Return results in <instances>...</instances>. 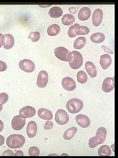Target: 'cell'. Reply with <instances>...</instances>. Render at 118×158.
Wrapping results in <instances>:
<instances>
[{
    "mask_svg": "<svg viewBox=\"0 0 118 158\" xmlns=\"http://www.w3.org/2000/svg\"><path fill=\"white\" fill-rule=\"evenodd\" d=\"M101 47L104 49V50L108 53L113 54V52L109 48L107 47L104 45H102L101 46Z\"/></svg>",
    "mask_w": 118,
    "mask_h": 158,
    "instance_id": "38",
    "label": "cell"
},
{
    "mask_svg": "<svg viewBox=\"0 0 118 158\" xmlns=\"http://www.w3.org/2000/svg\"><path fill=\"white\" fill-rule=\"evenodd\" d=\"M112 60L111 56L108 54H104L100 56V63L102 69L105 70L111 65Z\"/></svg>",
    "mask_w": 118,
    "mask_h": 158,
    "instance_id": "20",
    "label": "cell"
},
{
    "mask_svg": "<svg viewBox=\"0 0 118 158\" xmlns=\"http://www.w3.org/2000/svg\"><path fill=\"white\" fill-rule=\"evenodd\" d=\"M2 35L3 34H2L0 33V48H1L3 45L1 40V38Z\"/></svg>",
    "mask_w": 118,
    "mask_h": 158,
    "instance_id": "43",
    "label": "cell"
},
{
    "mask_svg": "<svg viewBox=\"0 0 118 158\" xmlns=\"http://www.w3.org/2000/svg\"><path fill=\"white\" fill-rule=\"evenodd\" d=\"M61 22L64 25L69 26L73 24L75 20V17L71 14L68 13L64 15L62 17Z\"/></svg>",
    "mask_w": 118,
    "mask_h": 158,
    "instance_id": "22",
    "label": "cell"
},
{
    "mask_svg": "<svg viewBox=\"0 0 118 158\" xmlns=\"http://www.w3.org/2000/svg\"><path fill=\"white\" fill-rule=\"evenodd\" d=\"M37 125L34 121H31L28 123L26 128V132L29 138H33L37 134Z\"/></svg>",
    "mask_w": 118,
    "mask_h": 158,
    "instance_id": "16",
    "label": "cell"
},
{
    "mask_svg": "<svg viewBox=\"0 0 118 158\" xmlns=\"http://www.w3.org/2000/svg\"><path fill=\"white\" fill-rule=\"evenodd\" d=\"M58 156V155H57L56 154H50L48 155V156Z\"/></svg>",
    "mask_w": 118,
    "mask_h": 158,
    "instance_id": "46",
    "label": "cell"
},
{
    "mask_svg": "<svg viewBox=\"0 0 118 158\" xmlns=\"http://www.w3.org/2000/svg\"><path fill=\"white\" fill-rule=\"evenodd\" d=\"M74 33L77 35H86L90 32L89 28L85 25H79L76 27L74 29Z\"/></svg>",
    "mask_w": 118,
    "mask_h": 158,
    "instance_id": "28",
    "label": "cell"
},
{
    "mask_svg": "<svg viewBox=\"0 0 118 158\" xmlns=\"http://www.w3.org/2000/svg\"><path fill=\"white\" fill-rule=\"evenodd\" d=\"M68 113L63 109L58 110L55 114V119L59 125H63L67 123L69 120Z\"/></svg>",
    "mask_w": 118,
    "mask_h": 158,
    "instance_id": "4",
    "label": "cell"
},
{
    "mask_svg": "<svg viewBox=\"0 0 118 158\" xmlns=\"http://www.w3.org/2000/svg\"><path fill=\"white\" fill-rule=\"evenodd\" d=\"M79 25H80V24L79 23H76L71 25L69 27L68 31V35L70 37L73 38L77 35L75 33L74 30L76 27Z\"/></svg>",
    "mask_w": 118,
    "mask_h": 158,
    "instance_id": "32",
    "label": "cell"
},
{
    "mask_svg": "<svg viewBox=\"0 0 118 158\" xmlns=\"http://www.w3.org/2000/svg\"><path fill=\"white\" fill-rule=\"evenodd\" d=\"M86 70L89 75L92 78L95 77L97 74V71L95 64L91 61L86 62L85 64Z\"/></svg>",
    "mask_w": 118,
    "mask_h": 158,
    "instance_id": "19",
    "label": "cell"
},
{
    "mask_svg": "<svg viewBox=\"0 0 118 158\" xmlns=\"http://www.w3.org/2000/svg\"><path fill=\"white\" fill-rule=\"evenodd\" d=\"M114 88V77H107L104 80L102 85V90L106 93L111 92Z\"/></svg>",
    "mask_w": 118,
    "mask_h": 158,
    "instance_id": "12",
    "label": "cell"
},
{
    "mask_svg": "<svg viewBox=\"0 0 118 158\" xmlns=\"http://www.w3.org/2000/svg\"><path fill=\"white\" fill-rule=\"evenodd\" d=\"M40 33L38 31H31L28 37L29 39H31L33 42L38 41L40 38Z\"/></svg>",
    "mask_w": 118,
    "mask_h": 158,
    "instance_id": "31",
    "label": "cell"
},
{
    "mask_svg": "<svg viewBox=\"0 0 118 158\" xmlns=\"http://www.w3.org/2000/svg\"><path fill=\"white\" fill-rule=\"evenodd\" d=\"M1 40L4 48L6 49L11 48L14 44V38L10 33H6L2 35Z\"/></svg>",
    "mask_w": 118,
    "mask_h": 158,
    "instance_id": "13",
    "label": "cell"
},
{
    "mask_svg": "<svg viewBox=\"0 0 118 158\" xmlns=\"http://www.w3.org/2000/svg\"><path fill=\"white\" fill-rule=\"evenodd\" d=\"M48 80L47 72L45 70L40 71L39 73L36 82L37 86L41 88H45L47 84Z\"/></svg>",
    "mask_w": 118,
    "mask_h": 158,
    "instance_id": "6",
    "label": "cell"
},
{
    "mask_svg": "<svg viewBox=\"0 0 118 158\" xmlns=\"http://www.w3.org/2000/svg\"><path fill=\"white\" fill-rule=\"evenodd\" d=\"M103 17V12L100 8H97L94 11L92 17L93 25L96 27L100 25L102 22Z\"/></svg>",
    "mask_w": 118,
    "mask_h": 158,
    "instance_id": "15",
    "label": "cell"
},
{
    "mask_svg": "<svg viewBox=\"0 0 118 158\" xmlns=\"http://www.w3.org/2000/svg\"><path fill=\"white\" fill-rule=\"evenodd\" d=\"M75 119L77 124L83 128L88 127L90 125V119L85 115L82 114H78L76 116Z\"/></svg>",
    "mask_w": 118,
    "mask_h": 158,
    "instance_id": "14",
    "label": "cell"
},
{
    "mask_svg": "<svg viewBox=\"0 0 118 158\" xmlns=\"http://www.w3.org/2000/svg\"><path fill=\"white\" fill-rule=\"evenodd\" d=\"M107 131L106 129L104 127H99L97 130L95 141L98 144H102L105 142L107 135Z\"/></svg>",
    "mask_w": 118,
    "mask_h": 158,
    "instance_id": "9",
    "label": "cell"
},
{
    "mask_svg": "<svg viewBox=\"0 0 118 158\" xmlns=\"http://www.w3.org/2000/svg\"><path fill=\"white\" fill-rule=\"evenodd\" d=\"M88 77L86 73L83 70H80L77 74V79L81 84L85 83L87 81Z\"/></svg>",
    "mask_w": 118,
    "mask_h": 158,
    "instance_id": "29",
    "label": "cell"
},
{
    "mask_svg": "<svg viewBox=\"0 0 118 158\" xmlns=\"http://www.w3.org/2000/svg\"><path fill=\"white\" fill-rule=\"evenodd\" d=\"M53 126V123L52 121H46L44 125V128L45 130H49L52 128Z\"/></svg>",
    "mask_w": 118,
    "mask_h": 158,
    "instance_id": "35",
    "label": "cell"
},
{
    "mask_svg": "<svg viewBox=\"0 0 118 158\" xmlns=\"http://www.w3.org/2000/svg\"><path fill=\"white\" fill-rule=\"evenodd\" d=\"M7 67L6 63L4 61L0 60V71L3 72L5 71Z\"/></svg>",
    "mask_w": 118,
    "mask_h": 158,
    "instance_id": "36",
    "label": "cell"
},
{
    "mask_svg": "<svg viewBox=\"0 0 118 158\" xmlns=\"http://www.w3.org/2000/svg\"><path fill=\"white\" fill-rule=\"evenodd\" d=\"M28 154L29 155L31 156H39L40 150L39 148L36 146L31 147L29 149Z\"/></svg>",
    "mask_w": 118,
    "mask_h": 158,
    "instance_id": "30",
    "label": "cell"
},
{
    "mask_svg": "<svg viewBox=\"0 0 118 158\" xmlns=\"http://www.w3.org/2000/svg\"><path fill=\"white\" fill-rule=\"evenodd\" d=\"M37 114L41 118L46 120H52L53 117L52 111L44 108H40L38 110Z\"/></svg>",
    "mask_w": 118,
    "mask_h": 158,
    "instance_id": "18",
    "label": "cell"
},
{
    "mask_svg": "<svg viewBox=\"0 0 118 158\" xmlns=\"http://www.w3.org/2000/svg\"><path fill=\"white\" fill-rule=\"evenodd\" d=\"M114 143L112 144L111 146V148L113 151L114 152Z\"/></svg>",
    "mask_w": 118,
    "mask_h": 158,
    "instance_id": "44",
    "label": "cell"
},
{
    "mask_svg": "<svg viewBox=\"0 0 118 158\" xmlns=\"http://www.w3.org/2000/svg\"><path fill=\"white\" fill-rule=\"evenodd\" d=\"M61 85L63 88L65 90L72 91L76 88V83L73 78L66 77L63 78L62 80Z\"/></svg>",
    "mask_w": 118,
    "mask_h": 158,
    "instance_id": "8",
    "label": "cell"
},
{
    "mask_svg": "<svg viewBox=\"0 0 118 158\" xmlns=\"http://www.w3.org/2000/svg\"><path fill=\"white\" fill-rule=\"evenodd\" d=\"M98 152L100 156H110L112 153L110 147L107 145L100 146L98 150Z\"/></svg>",
    "mask_w": 118,
    "mask_h": 158,
    "instance_id": "26",
    "label": "cell"
},
{
    "mask_svg": "<svg viewBox=\"0 0 118 158\" xmlns=\"http://www.w3.org/2000/svg\"><path fill=\"white\" fill-rule=\"evenodd\" d=\"M91 14L90 8L88 6H84L81 8L78 12V18L81 21L86 20L89 19Z\"/></svg>",
    "mask_w": 118,
    "mask_h": 158,
    "instance_id": "17",
    "label": "cell"
},
{
    "mask_svg": "<svg viewBox=\"0 0 118 158\" xmlns=\"http://www.w3.org/2000/svg\"><path fill=\"white\" fill-rule=\"evenodd\" d=\"M61 27L59 25L54 23L50 25L48 27L47 33L50 36H55L59 33Z\"/></svg>",
    "mask_w": 118,
    "mask_h": 158,
    "instance_id": "25",
    "label": "cell"
},
{
    "mask_svg": "<svg viewBox=\"0 0 118 158\" xmlns=\"http://www.w3.org/2000/svg\"><path fill=\"white\" fill-rule=\"evenodd\" d=\"M86 38L84 36H80L77 38L74 41L73 47L74 48L80 49L82 48L86 44Z\"/></svg>",
    "mask_w": 118,
    "mask_h": 158,
    "instance_id": "27",
    "label": "cell"
},
{
    "mask_svg": "<svg viewBox=\"0 0 118 158\" xmlns=\"http://www.w3.org/2000/svg\"><path fill=\"white\" fill-rule=\"evenodd\" d=\"M26 139L23 135L19 134H13L6 139V144L8 147L16 149L22 146L25 143Z\"/></svg>",
    "mask_w": 118,
    "mask_h": 158,
    "instance_id": "2",
    "label": "cell"
},
{
    "mask_svg": "<svg viewBox=\"0 0 118 158\" xmlns=\"http://www.w3.org/2000/svg\"><path fill=\"white\" fill-rule=\"evenodd\" d=\"M95 137L90 138L88 141V145L89 147L91 148H94L98 145L95 142Z\"/></svg>",
    "mask_w": 118,
    "mask_h": 158,
    "instance_id": "34",
    "label": "cell"
},
{
    "mask_svg": "<svg viewBox=\"0 0 118 158\" xmlns=\"http://www.w3.org/2000/svg\"><path fill=\"white\" fill-rule=\"evenodd\" d=\"M4 123L0 119V132H2L4 128Z\"/></svg>",
    "mask_w": 118,
    "mask_h": 158,
    "instance_id": "42",
    "label": "cell"
},
{
    "mask_svg": "<svg viewBox=\"0 0 118 158\" xmlns=\"http://www.w3.org/2000/svg\"><path fill=\"white\" fill-rule=\"evenodd\" d=\"M19 68L27 73L33 72L35 69L34 63L31 60L25 59L21 60L19 63Z\"/></svg>",
    "mask_w": 118,
    "mask_h": 158,
    "instance_id": "5",
    "label": "cell"
},
{
    "mask_svg": "<svg viewBox=\"0 0 118 158\" xmlns=\"http://www.w3.org/2000/svg\"><path fill=\"white\" fill-rule=\"evenodd\" d=\"M9 99L8 94L5 92L0 94V106H2L8 101Z\"/></svg>",
    "mask_w": 118,
    "mask_h": 158,
    "instance_id": "33",
    "label": "cell"
},
{
    "mask_svg": "<svg viewBox=\"0 0 118 158\" xmlns=\"http://www.w3.org/2000/svg\"><path fill=\"white\" fill-rule=\"evenodd\" d=\"M55 56L61 60L68 61V55L70 51L67 48L62 46L55 48L54 50Z\"/></svg>",
    "mask_w": 118,
    "mask_h": 158,
    "instance_id": "11",
    "label": "cell"
},
{
    "mask_svg": "<svg viewBox=\"0 0 118 158\" xmlns=\"http://www.w3.org/2000/svg\"><path fill=\"white\" fill-rule=\"evenodd\" d=\"M36 110L34 108L29 106H26L19 110V114L21 117L23 118H30L35 116Z\"/></svg>",
    "mask_w": 118,
    "mask_h": 158,
    "instance_id": "10",
    "label": "cell"
},
{
    "mask_svg": "<svg viewBox=\"0 0 118 158\" xmlns=\"http://www.w3.org/2000/svg\"><path fill=\"white\" fill-rule=\"evenodd\" d=\"M14 153L10 150H6L3 152L2 156H13Z\"/></svg>",
    "mask_w": 118,
    "mask_h": 158,
    "instance_id": "37",
    "label": "cell"
},
{
    "mask_svg": "<svg viewBox=\"0 0 118 158\" xmlns=\"http://www.w3.org/2000/svg\"><path fill=\"white\" fill-rule=\"evenodd\" d=\"M61 156H69V155L66 153H64L61 154Z\"/></svg>",
    "mask_w": 118,
    "mask_h": 158,
    "instance_id": "45",
    "label": "cell"
},
{
    "mask_svg": "<svg viewBox=\"0 0 118 158\" xmlns=\"http://www.w3.org/2000/svg\"><path fill=\"white\" fill-rule=\"evenodd\" d=\"M84 106L82 100L77 98H72L69 99L66 104L67 110L71 114H76L80 112Z\"/></svg>",
    "mask_w": 118,
    "mask_h": 158,
    "instance_id": "3",
    "label": "cell"
},
{
    "mask_svg": "<svg viewBox=\"0 0 118 158\" xmlns=\"http://www.w3.org/2000/svg\"><path fill=\"white\" fill-rule=\"evenodd\" d=\"M77 131V128L76 127H72L65 131L63 137L66 140H70L74 137Z\"/></svg>",
    "mask_w": 118,
    "mask_h": 158,
    "instance_id": "24",
    "label": "cell"
},
{
    "mask_svg": "<svg viewBox=\"0 0 118 158\" xmlns=\"http://www.w3.org/2000/svg\"><path fill=\"white\" fill-rule=\"evenodd\" d=\"M67 60L70 67L73 69H78L83 64V56L77 51L74 50L69 52L68 55Z\"/></svg>",
    "mask_w": 118,
    "mask_h": 158,
    "instance_id": "1",
    "label": "cell"
},
{
    "mask_svg": "<svg viewBox=\"0 0 118 158\" xmlns=\"http://www.w3.org/2000/svg\"><path fill=\"white\" fill-rule=\"evenodd\" d=\"M26 123V118L21 117L19 114L14 117L11 121V126L13 129L15 131L21 130Z\"/></svg>",
    "mask_w": 118,
    "mask_h": 158,
    "instance_id": "7",
    "label": "cell"
},
{
    "mask_svg": "<svg viewBox=\"0 0 118 158\" xmlns=\"http://www.w3.org/2000/svg\"><path fill=\"white\" fill-rule=\"evenodd\" d=\"M105 35L101 32H96L92 34L90 39L93 43L98 44L103 42L105 39Z\"/></svg>",
    "mask_w": 118,
    "mask_h": 158,
    "instance_id": "23",
    "label": "cell"
},
{
    "mask_svg": "<svg viewBox=\"0 0 118 158\" xmlns=\"http://www.w3.org/2000/svg\"><path fill=\"white\" fill-rule=\"evenodd\" d=\"M78 8V7L73 6L69 7L68 10L71 14H75L77 13Z\"/></svg>",
    "mask_w": 118,
    "mask_h": 158,
    "instance_id": "39",
    "label": "cell"
},
{
    "mask_svg": "<svg viewBox=\"0 0 118 158\" xmlns=\"http://www.w3.org/2000/svg\"><path fill=\"white\" fill-rule=\"evenodd\" d=\"M63 12L62 8L60 6H55L51 7L49 10L48 14L50 17L58 18L61 16Z\"/></svg>",
    "mask_w": 118,
    "mask_h": 158,
    "instance_id": "21",
    "label": "cell"
},
{
    "mask_svg": "<svg viewBox=\"0 0 118 158\" xmlns=\"http://www.w3.org/2000/svg\"><path fill=\"white\" fill-rule=\"evenodd\" d=\"M5 141V138L2 135H0V147L3 145Z\"/></svg>",
    "mask_w": 118,
    "mask_h": 158,
    "instance_id": "41",
    "label": "cell"
},
{
    "mask_svg": "<svg viewBox=\"0 0 118 158\" xmlns=\"http://www.w3.org/2000/svg\"><path fill=\"white\" fill-rule=\"evenodd\" d=\"M13 156H24V154L22 151L19 150L14 154Z\"/></svg>",
    "mask_w": 118,
    "mask_h": 158,
    "instance_id": "40",
    "label": "cell"
}]
</instances>
